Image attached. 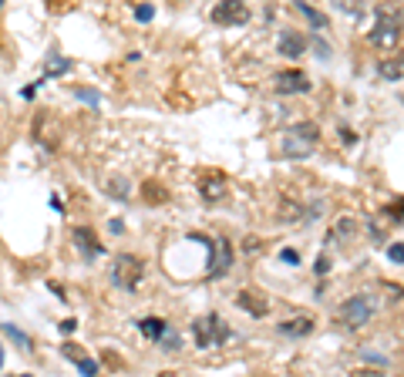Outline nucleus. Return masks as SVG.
Returning <instances> with one entry per match:
<instances>
[{"instance_id": "f257e3e1", "label": "nucleus", "mask_w": 404, "mask_h": 377, "mask_svg": "<svg viewBox=\"0 0 404 377\" xmlns=\"http://www.w3.org/2000/svg\"><path fill=\"white\" fill-rule=\"evenodd\" d=\"M320 142V125L317 121H293L280 138V152L287 158H310Z\"/></svg>"}, {"instance_id": "f03ea898", "label": "nucleus", "mask_w": 404, "mask_h": 377, "mask_svg": "<svg viewBox=\"0 0 404 377\" xmlns=\"http://www.w3.org/2000/svg\"><path fill=\"white\" fill-rule=\"evenodd\" d=\"M145 280V260L135 253H118L112 263V283L122 286L125 293H135Z\"/></svg>"}, {"instance_id": "7ed1b4c3", "label": "nucleus", "mask_w": 404, "mask_h": 377, "mask_svg": "<svg viewBox=\"0 0 404 377\" xmlns=\"http://www.w3.org/2000/svg\"><path fill=\"white\" fill-rule=\"evenodd\" d=\"M192 337L199 344V351H206V347H223L233 337V330H229V324L219 313H206V317H199L192 324Z\"/></svg>"}, {"instance_id": "20e7f679", "label": "nucleus", "mask_w": 404, "mask_h": 377, "mask_svg": "<svg viewBox=\"0 0 404 377\" xmlns=\"http://www.w3.org/2000/svg\"><path fill=\"white\" fill-rule=\"evenodd\" d=\"M367 40L374 44V48H394L398 40H401V13H391L381 7L378 11V24H374V31L367 34Z\"/></svg>"}, {"instance_id": "39448f33", "label": "nucleus", "mask_w": 404, "mask_h": 377, "mask_svg": "<svg viewBox=\"0 0 404 377\" xmlns=\"http://www.w3.org/2000/svg\"><path fill=\"white\" fill-rule=\"evenodd\" d=\"M337 317H341V324L347 327V330H361V327L371 324V317H374V303H371V297L357 293V297L344 300Z\"/></svg>"}, {"instance_id": "423d86ee", "label": "nucleus", "mask_w": 404, "mask_h": 377, "mask_svg": "<svg viewBox=\"0 0 404 377\" xmlns=\"http://www.w3.org/2000/svg\"><path fill=\"white\" fill-rule=\"evenodd\" d=\"M310 88H314V81L300 67H283L277 78H273V92L277 94H307Z\"/></svg>"}, {"instance_id": "0eeeda50", "label": "nucleus", "mask_w": 404, "mask_h": 377, "mask_svg": "<svg viewBox=\"0 0 404 377\" xmlns=\"http://www.w3.org/2000/svg\"><path fill=\"white\" fill-rule=\"evenodd\" d=\"M199 195H202V202H209V206L223 202L229 195V179L223 172H206L199 179Z\"/></svg>"}, {"instance_id": "6e6552de", "label": "nucleus", "mask_w": 404, "mask_h": 377, "mask_svg": "<svg viewBox=\"0 0 404 377\" xmlns=\"http://www.w3.org/2000/svg\"><path fill=\"white\" fill-rule=\"evenodd\" d=\"M71 243L78 246L81 260H95V256H101V253H105V246H101V239L95 236V229H91V226H75V229H71Z\"/></svg>"}, {"instance_id": "1a4fd4ad", "label": "nucleus", "mask_w": 404, "mask_h": 377, "mask_svg": "<svg viewBox=\"0 0 404 377\" xmlns=\"http://www.w3.org/2000/svg\"><path fill=\"white\" fill-rule=\"evenodd\" d=\"M250 21V7L246 4H216L213 7V24L219 27H240Z\"/></svg>"}, {"instance_id": "9d476101", "label": "nucleus", "mask_w": 404, "mask_h": 377, "mask_svg": "<svg viewBox=\"0 0 404 377\" xmlns=\"http://www.w3.org/2000/svg\"><path fill=\"white\" fill-rule=\"evenodd\" d=\"M233 260H236V253H233V243H229L226 236H223V239H216V249H213V256H209V276H213V280L226 276L229 266H233Z\"/></svg>"}, {"instance_id": "9b49d317", "label": "nucleus", "mask_w": 404, "mask_h": 377, "mask_svg": "<svg viewBox=\"0 0 404 377\" xmlns=\"http://www.w3.org/2000/svg\"><path fill=\"white\" fill-rule=\"evenodd\" d=\"M314 327L317 320L314 317H290V320H280V337H290V340H303V337H310L314 334Z\"/></svg>"}, {"instance_id": "f8f14e48", "label": "nucleus", "mask_w": 404, "mask_h": 377, "mask_svg": "<svg viewBox=\"0 0 404 377\" xmlns=\"http://www.w3.org/2000/svg\"><path fill=\"white\" fill-rule=\"evenodd\" d=\"M280 54L283 58H300L303 51H307V38H303L300 31H293V27H283L280 31Z\"/></svg>"}, {"instance_id": "ddd939ff", "label": "nucleus", "mask_w": 404, "mask_h": 377, "mask_svg": "<svg viewBox=\"0 0 404 377\" xmlns=\"http://www.w3.org/2000/svg\"><path fill=\"white\" fill-rule=\"evenodd\" d=\"M236 303H240L246 313H253V317H266V313H270V303H266L260 293H253V290H243L240 297H236Z\"/></svg>"}, {"instance_id": "4468645a", "label": "nucleus", "mask_w": 404, "mask_h": 377, "mask_svg": "<svg viewBox=\"0 0 404 377\" xmlns=\"http://www.w3.org/2000/svg\"><path fill=\"white\" fill-rule=\"evenodd\" d=\"M139 330L145 334L149 340H162V334L169 330V324H165L162 317H142L139 320Z\"/></svg>"}, {"instance_id": "2eb2a0df", "label": "nucleus", "mask_w": 404, "mask_h": 377, "mask_svg": "<svg viewBox=\"0 0 404 377\" xmlns=\"http://www.w3.org/2000/svg\"><path fill=\"white\" fill-rule=\"evenodd\" d=\"M297 11H300L303 17L310 21V27H314V31H327L330 17H327V13H324V11H317V7H310V4H297Z\"/></svg>"}, {"instance_id": "dca6fc26", "label": "nucleus", "mask_w": 404, "mask_h": 377, "mask_svg": "<svg viewBox=\"0 0 404 377\" xmlns=\"http://www.w3.org/2000/svg\"><path fill=\"white\" fill-rule=\"evenodd\" d=\"M381 78L384 81H394V84H398V81H401V58H391V61H381Z\"/></svg>"}, {"instance_id": "f3484780", "label": "nucleus", "mask_w": 404, "mask_h": 377, "mask_svg": "<svg viewBox=\"0 0 404 377\" xmlns=\"http://www.w3.org/2000/svg\"><path fill=\"white\" fill-rule=\"evenodd\" d=\"M354 233H357V222H354V219H341L334 229H330L327 243H330V239H347V236H354Z\"/></svg>"}, {"instance_id": "a211bd4d", "label": "nucleus", "mask_w": 404, "mask_h": 377, "mask_svg": "<svg viewBox=\"0 0 404 377\" xmlns=\"http://www.w3.org/2000/svg\"><path fill=\"white\" fill-rule=\"evenodd\" d=\"M4 334H7V337H11L14 344H17V347H24V351H31V337H27L24 330H21V327H14V324H4Z\"/></svg>"}, {"instance_id": "6ab92c4d", "label": "nucleus", "mask_w": 404, "mask_h": 377, "mask_svg": "<svg viewBox=\"0 0 404 377\" xmlns=\"http://www.w3.org/2000/svg\"><path fill=\"white\" fill-rule=\"evenodd\" d=\"M108 195H112V199H128V179H125V175H112V182H108Z\"/></svg>"}, {"instance_id": "aec40b11", "label": "nucleus", "mask_w": 404, "mask_h": 377, "mask_svg": "<svg viewBox=\"0 0 404 377\" xmlns=\"http://www.w3.org/2000/svg\"><path fill=\"white\" fill-rule=\"evenodd\" d=\"M142 195H145V202H165V199H169L159 182H145L142 185Z\"/></svg>"}, {"instance_id": "412c9836", "label": "nucleus", "mask_w": 404, "mask_h": 377, "mask_svg": "<svg viewBox=\"0 0 404 377\" xmlns=\"http://www.w3.org/2000/svg\"><path fill=\"white\" fill-rule=\"evenodd\" d=\"M71 71V61L68 58H51L48 61V78H54V75H68Z\"/></svg>"}, {"instance_id": "4be33fe9", "label": "nucleus", "mask_w": 404, "mask_h": 377, "mask_svg": "<svg viewBox=\"0 0 404 377\" xmlns=\"http://www.w3.org/2000/svg\"><path fill=\"white\" fill-rule=\"evenodd\" d=\"M159 344H162L165 351H179V347H182V337H179L176 330L169 327V330H165V334H162V340H159Z\"/></svg>"}, {"instance_id": "5701e85b", "label": "nucleus", "mask_w": 404, "mask_h": 377, "mask_svg": "<svg viewBox=\"0 0 404 377\" xmlns=\"http://www.w3.org/2000/svg\"><path fill=\"white\" fill-rule=\"evenodd\" d=\"M78 371L85 377H98V361H91V357H81L78 361Z\"/></svg>"}, {"instance_id": "b1692460", "label": "nucleus", "mask_w": 404, "mask_h": 377, "mask_svg": "<svg viewBox=\"0 0 404 377\" xmlns=\"http://www.w3.org/2000/svg\"><path fill=\"white\" fill-rule=\"evenodd\" d=\"M152 17H155V7H152V4H139V7H135V21H139V24H149Z\"/></svg>"}, {"instance_id": "393cba45", "label": "nucleus", "mask_w": 404, "mask_h": 377, "mask_svg": "<svg viewBox=\"0 0 404 377\" xmlns=\"http://www.w3.org/2000/svg\"><path fill=\"white\" fill-rule=\"evenodd\" d=\"M75 94L81 98V102H88L91 108H98V104H101V94H98V92H88V88H78Z\"/></svg>"}, {"instance_id": "a878e982", "label": "nucleus", "mask_w": 404, "mask_h": 377, "mask_svg": "<svg viewBox=\"0 0 404 377\" xmlns=\"http://www.w3.org/2000/svg\"><path fill=\"white\" fill-rule=\"evenodd\" d=\"M388 260H391L394 266H401V263H404V249H401V243H391V246H388Z\"/></svg>"}, {"instance_id": "bb28decb", "label": "nucleus", "mask_w": 404, "mask_h": 377, "mask_svg": "<svg viewBox=\"0 0 404 377\" xmlns=\"http://www.w3.org/2000/svg\"><path fill=\"white\" fill-rule=\"evenodd\" d=\"M64 357H68V361H75V364H78V361H81V357H85V351H81V347H75V344H64Z\"/></svg>"}, {"instance_id": "cd10ccee", "label": "nucleus", "mask_w": 404, "mask_h": 377, "mask_svg": "<svg viewBox=\"0 0 404 377\" xmlns=\"http://www.w3.org/2000/svg\"><path fill=\"white\" fill-rule=\"evenodd\" d=\"M364 361H371V364H378V371H384V367L391 364L388 357H381V354H374V351H364Z\"/></svg>"}, {"instance_id": "c85d7f7f", "label": "nucleus", "mask_w": 404, "mask_h": 377, "mask_svg": "<svg viewBox=\"0 0 404 377\" xmlns=\"http://www.w3.org/2000/svg\"><path fill=\"white\" fill-rule=\"evenodd\" d=\"M314 273H317V276H327V273H330V256H317Z\"/></svg>"}, {"instance_id": "c756f323", "label": "nucleus", "mask_w": 404, "mask_h": 377, "mask_svg": "<svg viewBox=\"0 0 404 377\" xmlns=\"http://www.w3.org/2000/svg\"><path fill=\"white\" fill-rule=\"evenodd\" d=\"M58 330L68 337V334H75V330H78V320H75V317H68V320H61V324H58Z\"/></svg>"}, {"instance_id": "7c9ffc66", "label": "nucleus", "mask_w": 404, "mask_h": 377, "mask_svg": "<svg viewBox=\"0 0 404 377\" xmlns=\"http://www.w3.org/2000/svg\"><path fill=\"white\" fill-rule=\"evenodd\" d=\"M280 260H283V263H290V266H297V263H300V256H297L293 249H280Z\"/></svg>"}, {"instance_id": "2f4dec72", "label": "nucleus", "mask_w": 404, "mask_h": 377, "mask_svg": "<svg viewBox=\"0 0 404 377\" xmlns=\"http://www.w3.org/2000/svg\"><path fill=\"white\" fill-rule=\"evenodd\" d=\"M341 138H344V145H354V142H357L354 129H347V125H341Z\"/></svg>"}, {"instance_id": "473e14b6", "label": "nucleus", "mask_w": 404, "mask_h": 377, "mask_svg": "<svg viewBox=\"0 0 404 377\" xmlns=\"http://www.w3.org/2000/svg\"><path fill=\"white\" fill-rule=\"evenodd\" d=\"M314 44H317V54H320V58L327 61V58H330V48H327V44H324V40H314Z\"/></svg>"}, {"instance_id": "72a5a7b5", "label": "nucleus", "mask_w": 404, "mask_h": 377, "mask_svg": "<svg viewBox=\"0 0 404 377\" xmlns=\"http://www.w3.org/2000/svg\"><path fill=\"white\" fill-rule=\"evenodd\" d=\"M38 84H41V81H34V84H27L24 92H21V94H24V98H27V102H31V98H34V94H38Z\"/></svg>"}, {"instance_id": "f704fd0d", "label": "nucleus", "mask_w": 404, "mask_h": 377, "mask_svg": "<svg viewBox=\"0 0 404 377\" xmlns=\"http://www.w3.org/2000/svg\"><path fill=\"white\" fill-rule=\"evenodd\" d=\"M351 377H384V371H354Z\"/></svg>"}, {"instance_id": "c9c22d12", "label": "nucleus", "mask_w": 404, "mask_h": 377, "mask_svg": "<svg viewBox=\"0 0 404 377\" xmlns=\"http://www.w3.org/2000/svg\"><path fill=\"white\" fill-rule=\"evenodd\" d=\"M0 367H4V344H0Z\"/></svg>"}, {"instance_id": "e433bc0d", "label": "nucleus", "mask_w": 404, "mask_h": 377, "mask_svg": "<svg viewBox=\"0 0 404 377\" xmlns=\"http://www.w3.org/2000/svg\"><path fill=\"white\" fill-rule=\"evenodd\" d=\"M21 377H34V374H21Z\"/></svg>"}, {"instance_id": "4c0bfd02", "label": "nucleus", "mask_w": 404, "mask_h": 377, "mask_svg": "<svg viewBox=\"0 0 404 377\" xmlns=\"http://www.w3.org/2000/svg\"><path fill=\"white\" fill-rule=\"evenodd\" d=\"M0 7H4V0H0Z\"/></svg>"}]
</instances>
